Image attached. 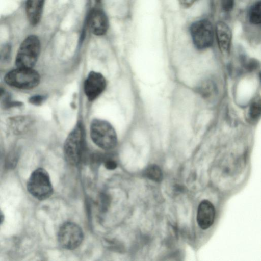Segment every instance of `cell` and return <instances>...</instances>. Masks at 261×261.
<instances>
[{"label": "cell", "instance_id": "cell-9", "mask_svg": "<svg viewBox=\"0 0 261 261\" xmlns=\"http://www.w3.org/2000/svg\"><path fill=\"white\" fill-rule=\"evenodd\" d=\"M215 213V207L208 200H204L200 203L197 210V222L202 229H206L212 225Z\"/></svg>", "mask_w": 261, "mask_h": 261}, {"label": "cell", "instance_id": "cell-12", "mask_svg": "<svg viewBox=\"0 0 261 261\" xmlns=\"http://www.w3.org/2000/svg\"><path fill=\"white\" fill-rule=\"evenodd\" d=\"M44 0H27L26 13L30 23L35 25L39 22Z\"/></svg>", "mask_w": 261, "mask_h": 261}, {"label": "cell", "instance_id": "cell-15", "mask_svg": "<svg viewBox=\"0 0 261 261\" xmlns=\"http://www.w3.org/2000/svg\"><path fill=\"white\" fill-rule=\"evenodd\" d=\"M199 92L203 97L208 98L216 93V87L211 81H206L199 87Z\"/></svg>", "mask_w": 261, "mask_h": 261}, {"label": "cell", "instance_id": "cell-6", "mask_svg": "<svg viewBox=\"0 0 261 261\" xmlns=\"http://www.w3.org/2000/svg\"><path fill=\"white\" fill-rule=\"evenodd\" d=\"M190 34L193 42L199 49H204L211 47L214 41L213 27L206 19L197 20L190 27Z\"/></svg>", "mask_w": 261, "mask_h": 261}, {"label": "cell", "instance_id": "cell-21", "mask_svg": "<svg viewBox=\"0 0 261 261\" xmlns=\"http://www.w3.org/2000/svg\"><path fill=\"white\" fill-rule=\"evenodd\" d=\"M180 4L185 8L192 6L197 0H178Z\"/></svg>", "mask_w": 261, "mask_h": 261}, {"label": "cell", "instance_id": "cell-2", "mask_svg": "<svg viewBox=\"0 0 261 261\" xmlns=\"http://www.w3.org/2000/svg\"><path fill=\"white\" fill-rule=\"evenodd\" d=\"M41 49L38 38L35 35L27 37L21 43L15 58L17 67L33 68L35 65Z\"/></svg>", "mask_w": 261, "mask_h": 261}, {"label": "cell", "instance_id": "cell-20", "mask_svg": "<svg viewBox=\"0 0 261 261\" xmlns=\"http://www.w3.org/2000/svg\"><path fill=\"white\" fill-rule=\"evenodd\" d=\"M45 97L42 95H36L32 96L30 99V101L31 103L34 105H40L43 102V101L45 100Z\"/></svg>", "mask_w": 261, "mask_h": 261}, {"label": "cell", "instance_id": "cell-18", "mask_svg": "<svg viewBox=\"0 0 261 261\" xmlns=\"http://www.w3.org/2000/svg\"><path fill=\"white\" fill-rule=\"evenodd\" d=\"M11 47L7 44L4 46L0 50V59H7L10 55Z\"/></svg>", "mask_w": 261, "mask_h": 261}, {"label": "cell", "instance_id": "cell-10", "mask_svg": "<svg viewBox=\"0 0 261 261\" xmlns=\"http://www.w3.org/2000/svg\"><path fill=\"white\" fill-rule=\"evenodd\" d=\"M216 35L220 50L224 55L229 54L232 33L229 26L223 21H218L216 25Z\"/></svg>", "mask_w": 261, "mask_h": 261}, {"label": "cell", "instance_id": "cell-8", "mask_svg": "<svg viewBox=\"0 0 261 261\" xmlns=\"http://www.w3.org/2000/svg\"><path fill=\"white\" fill-rule=\"evenodd\" d=\"M106 81L100 73L90 72L84 82L85 93L89 100L96 99L105 90Z\"/></svg>", "mask_w": 261, "mask_h": 261}, {"label": "cell", "instance_id": "cell-16", "mask_svg": "<svg viewBox=\"0 0 261 261\" xmlns=\"http://www.w3.org/2000/svg\"><path fill=\"white\" fill-rule=\"evenodd\" d=\"M261 113V102L260 99H255L251 105L249 109V116L252 120L258 119Z\"/></svg>", "mask_w": 261, "mask_h": 261}, {"label": "cell", "instance_id": "cell-3", "mask_svg": "<svg viewBox=\"0 0 261 261\" xmlns=\"http://www.w3.org/2000/svg\"><path fill=\"white\" fill-rule=\"evenodd\" d=\"M4 80L11 87L20 89H30L39 84L40 75L33 68L17 67L8 72Z\"/></svg>", "mask_w": 261, "mask_h": 261}, {"label": "cell", "instance_id": "cell-22", "mask_svg": "<svg viewBox=\"0 0 261 261\" xmlns=\"http://www.w3.org/2000/svg\"><path fill=\"white\" fill-rule=\"evenodd\" d=\"M4 219V214H3V212L1 211V210H0V226L3 222Z\"/></svg>", "mask_w": 261, "mask_h": 261}, {"label": "cell", "instance_id": "cell-19", "mask_svg": "<svg viewBox=\"0 0 261 261\" xmlns=\"http://www.w3.org/2000/svg\"><path fill=\"white\" fill-rule=\"evenodd\" d=\"M104 165L105 167L109 170H114L117 166V163L113 160L108 159L105 160Z\"/></svg>", "mask_w": 261, "mask_h": 261}, {"label": "cell", "instance_id": "cell-14", "mask_svg": "<svg viewBox=\"0 0 261 261\" xmlns=\"http://www.w3.org/2000/svg\"><path fill=\"white\" fill-rule=\"evenodd\" d=\"M248 17L249 21L253 24L258 25L260 23V1L255 3L250 8Z\"/></svg>", "mask_w": 261, "mask_h": 261}, {"label": "cell", "instance_id": "cell-17", "mask_svg": "<svg viewBox=\"0 0 261 261\" xmlns=\"http://www.w3.org/2000/svg\"><path fill=\"white\" fill-rule=\"evenodd\" d=\"M220 4L222 9L225 12L232 10L234 5V0H220Z\"/></svg>", "mask_w": 261, "mask_h": 261}, {"label": "cell", "instance_id": "cell-1", "mask_svg": "<svg viewBox=\"0 0 261 261\" xmlns=\"http://www.w3.org/2000/svg\"><path fill=\"white\" fill-rule=\"evenodd\" d=\"M90 136L93 142L105 150L113 149L117 144L115 129L109 122L104 120L96 119L91 122Z\"/></svg>", "mask_w": 261, "mask_h": 261}, {"label": "cell", "instance_id": "cell-13", "mask_svg": "<svg viewBox=\"0 0 261 261\" xmlns=\"http://www.w3.org/2000/svg\"><path fill=\"white\" fill-rule=\"evenodd\" d=\"M143 174L150 180L158 182L162 180L163 177L161 168L155 164L148 166L145 169Z\"/></svg>", "mask_w": 261, "mask_h": 261}, {"label": "cell", "instance_id": "cell-5", "mask_svg": "<svg viewBox=\"0 0 261 261\" xmlns=\"http://www.w3.org/2000/svg\"><path fill=\"white\" fill-rule=\"evenodd\" d=\"M29 192L39 200H45L53 194V189L47 172L43 168H38L31 174L28 182Z\"/></svg>", "mask_w": 261, "mask_h": 261}, {"label": "cell", "instance_id": "cell-7", "mask_svg": "<svg viewBox=\"0 0 261 261\" xmlns=\"http://www.w3.org/2000/svg\"><path fill=\"white\" fill-rule=\"evenodd\" d=\"M81 228L72 222H66L60 228L58 239L60 245L66 249L72 250L78 247L83 240Z\"/></svg>", "mask_w": 261, "mask_h": 261}, {"label": "cell", "instance_id": "cell-11", "mask_svg": "<svg viewBox=\"0 0 261 261\" xmlns=\"http://www.w3.org/2000/svg\"><path fill=\"white\" fill-rule=\"evenodd\" d=\"M89 25L94 35L102 36L108 30V22L105 14L100 10H93L89 17Z\"/></svg>", "mask_w": 261, "mask_h": 261}, {"label": "cell", "instance_id": "cell-23", "mask_svg": "<svg viewBox=\"0 0 261 261\" xmlns=\"http://www.w3.org/2000/svg\"><path fill=\"white\" fill-rule=\"evenodd\" d=\"M97 2H99L100 0H96Z\"/></svg>", "mask_w": 261, "mask_h": 261}, {"label": "cell", "instance_id": "cell-4", "mask_svg": "<svg viewBox=\"0 0 261 261\" xmlns=\"http://www.w3.org/2000/svg\"><path fill=\"white\" fill-rule=\"evenodd\" d=\"M84 147L83 127L77 125L69 134L65 142L64 153L66 162L71 165H77L81 160Z\"/></svg>", "mask_w": 261, "mask_h": 261}]
</instances>
